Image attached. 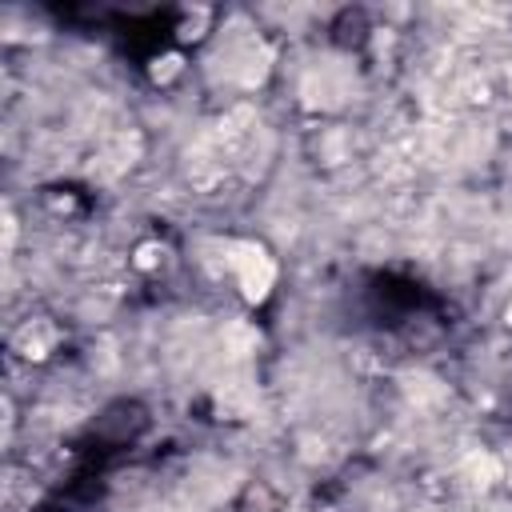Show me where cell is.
<instances>
[{"mask_svg": "<svg viewBox=\"0 0 512 512\" xmlns=\"http://www.w3.org/2000/svg\"><path fill=\"white\" fill-rule=\"evenodd\" d=\"M368 304H372V316L380 324H404V320L424 316L436 300L424 284H416L408 276H396V272H380V276H372Z\"/></svg>", "mask_w": 512, "mask_h": 512, "instance_id": "cell-1", "label": "cell"}]
</instances>
